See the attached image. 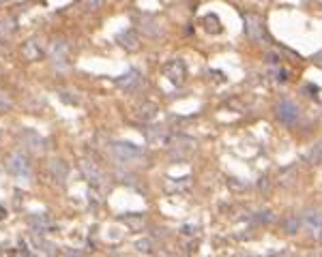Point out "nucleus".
I'll return each mask as SVG.
<instances>
[{
    "instance_id": "f257e3e1",
    "label": "nucleus",
    "mask_w": 322,
    "mask_h": 257,
    "mask_svg": "<svg viewBox=\"0 0 322 257\" xmlns=\"http://www.w3.org/2000/svg\"><path fill=\"white\" fill-rule=\"evenodd\" d=\"M277 114H279L281 122H286V124H292V122L299 118V109H296V105L290 103V101H281L279 107H277Z\"/></svg>"
},
{
    "instance_id": "f03ea898",
    "label": "nucleus",
    "mask_w": 322,
    "mask_h": 257,
    "mask_svg": "<svg viewBox=\"0 0 322 257\" xmlns=\"http://www.w3.org/2000/svg\"><path fill=\"white\" fill-rule=\"evenodd\" d=\"M305 225H307V229H312V231L320 229L322 227V216L320 214H305Z\"/></svg>"
},
{
    "instance_id": "7ed1b4c3",
    "label": "nucleus",
    "mask_w": 322,
    "mask_h": 257,
    "mask_svg": "<svg viewBox=\"0 0 322 257\" xmlns=\"http://www.w3.org/2000/svg\"><path fill=\"white\" fill-rule=\"evenodd\" d=\"M2 216H4V210H2V208H0V218H2Z\"/></svg>"
}]
</instances>
